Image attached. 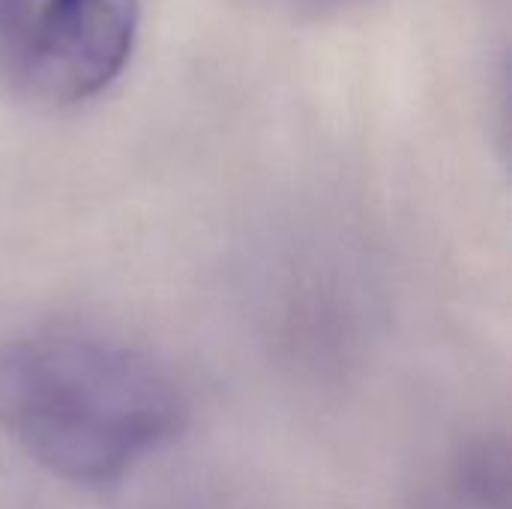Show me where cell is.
<instances>
[{
  "instance_id": "obj_1",
  "label": "cell",
  "mask_w": 512,
  "mask_h": 509,
  "mask_svg": "<svg viewBox=\"0 0 512 509\" xmlns=\"http://www.w3.org/2000/svg\"><path fill=\"white\" fill-rule=\"evenodd\" d=\"M183 414L171 375L135 348L66 333L0 348V432L72 486L123 480Z\"/></svg>"
},
{
  "instance_id": "obj_2",
  "label": "cell",
  "mask_w": 512,
  "mask_h": 509,
  "mask_svg": "<svg viewBox=\"0 0 512 509\" xmlns=\"http://www.w3.org/2000/svg\"><path fill=\"white\" fill-rule=\"evenodd\" d=\"M138 24V0H45L12 78L48 105L87 102L126 69Z\"/></svg>"
},
{
  "instance_id": "obj_3",
  "label": "cell",
  "mask_w": 512,
  "mask_h": 509,
  "mask_svg": "<svg viewBox=\"0 0 512 509\" xmlns=\"http://www.w3.org/2000/svg\"><path fill=\"white\" fill-rule=\"evenodd\" d=\"M30 33V0H0V69L15 72Z\"/></svg>"
},
{
  "instance_id": "obj_4",
  "label": "cell",
  "mask_w": 512,
  "mask_h": 509,
  "mask_svg": "<svg viewBox=\"0 0 512 509\" xmlns=\"http://www.w3.org/2000/svg\"><path fill=\"white\" fill-rule=\"evenodd\" d=\"M252 9H261L267 15H282V18H327L345 9H354L366 0H243Z\"/></svg>"
}]
</instances>
